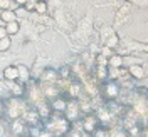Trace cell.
<instances>
[{"label": "cell", "mask_w": 148, "mask_h": 137, "mask_svg": "<svg viewBox=\"0 0 148 137\" xmlns=\"http://www.w3.org/2000/svg\"><path fill=\"white\" fill-rule=\"evenodd\" d=\"M42 127L46 129L47 132L52 137H62L67 136L73 129V122L64 117V114H57V112H52L42 124Z\"/></svg>", "instance_id": "6da1fadb"}, {"label": "cell", "mask_w": 148, "mask_h": 137, "mask_svg": "<svg viewBox=\"0 0 148 137\" xmlns=\"http://www.w3.org/2000/svg\"><path fill=\"white\" fill-rule=\"evenodd\" d=\"M29 102L24 97H10L9 101H5V115L10 120L20 119L22 114L29 109Z\"/></svg>", "instance_id": "7a4b0ae2"}, {"label": "cell", "mask_w": 148, "mask_h": 137, "mask_svg": "<svg viewBox=\"0 0 148 137\" xmlns=\"http://www.w3.org/2000/svg\"><path fill=\"white\" fill-rule=\"evenodd\" d=\"M99 95L103 97V101H116L121 97V85L118 80H104L99 84Z\"/></svg>", "instance_id": "3957f363"}, {"label": "cell", "mask_w": 148, "mask_h": 137, "mask_svg": "<svg viewBox=\"0 0 148 137\" xmlns=\"http://www.w3.org/2000/svg\"><path fill=\"white\" fill-rule=\"evenodd\" d=\"M120 35L116 34V30L114 27H110V25H106V27L101 28V45L104 47H110V49H118L120 45Z\"/></svg>", "instance_id": "277c9868"}, {"label": "cell", "mask_w": 148, "mask_h": 137, "mask_svg": "<svg viewBox=\"0 0 148 137\" xmlns=\"http://www.w3.org/2000/svg\"><path fill=\"white\" fill-rule=\"evenodd\" d=\"M64 117L69 122H73V124L83 117V110H81L79 102L76 101V99H69L67 101V105H66V110H64Z\"/></svg>", "instance_id": "5b68a950"}, {"label": "cell", "mask_w": 148, "mask_h": 137, "mask_svg": "<svg viewBox=\"0 0 148 137\" xmlns=\"http://www.w3.org/2000/svg\"><path fill=\"white\" fill-rule=\"evenodd\" d=\"M131 10H133V5H131V3H128V2H125L120 9H118V12L114 13V22H113V27L118 28V27H121V25H125V24L130 20Z\"/></svg>", "instance_id": "8992f818"}, {"label": "cell", "mask_w": 148, "mask_h": 137, "mask_svg": "<svg viewBox=\"0 0 148 137\" xmlns=\"http://www.w3.org/2000/svg\"><path fill=\"white\" fill-rule=\"evenodd\" d=\"M98 127H99V119H98V115H94V114H91V112L83 114V119H81V129H83L84 132L92 134Z\"/></svg>", "instance_id": "52a82bcc"}, {"label": "cell", "mask_w": 148, "mask_h": 137, "mask_svg": "<svg viewBox=\"0 0 148 137\" xmlns=\"http://www.w3.org/2000/svg\"><path fill=\"white\" fill-rule=\"evenodd\" d=\"M20 119L24 120L29 127H34V126H42V119H40L39 112L36 110V107H29V109L22 114V117H20Z\"/></svg>", "instance_id": "ba28073f"}, {"label": "cell", "mask_w": 148, "mask_h": 137, "mask_svg": "<svg viewBox=\"0 0 148 137\" xmlns=\"http://www.w3.org/2000/svg\"><path fill=\"white\" fill-rule=\"evenodd\" d=\"M59 79H61L59 70H56V69H52V67H46V69L40 72V75L37 77L39 82H46V84H57Z\"/></svg>", "instance_id": "9c48e42d"}, {"label": "cell", "mask_w": 148, "mask_h": 137, "mask_svg": "<svg viewBox=\"0 0 148 137\" xmlns=\"http://www.w3.org/2000/svg\"><path fill=\"white\" fill-rule=\"evenodd\" d=\"M5 82H7V89L12 94V97H24L25 95V89H27L25 84L18 82V80H5Z\"/></svg>", "instance_id": "30bf717a"}, {"label": "cell", "mask_w": 148, "mask_h": 137, "mask_svg": "<svg viewBox=\"0 0 148 137\" xmlns=\"http://www.w3.org/2000/svg\"><path fill=\"white\" fill-rule=\"evenodd\" d=\"M67 101H69V99H66L64 95L61 94V95H57V97H54V99H51V101H49V105H51L52 112H57V114H64L66 105H67Z\"/></svg>", "instance_id": "8fae6325"}, {"label": "cell", "mask_w": 148, "mask_h": 137, "mask_svg": "<svg viewBox=\"0 0 148 137\" xmlns=\"http://www.w3.org/2000/svg\"><path fill=\"white\" fill-rule=\"evenodd\" d=\"M10 130H12V134L22 137L24 134H27L29 132V126L22 119H14L12 120V124H10Z\"/></svg>", "instance_id": "7c38bea8"}, {"label": "cell", "mask_w": 148, "mask_h": 137, "mask_svg": "<svg viewBox=\"0 0 148 137\" xmlns=\"http://www.w3.org/2000/svg\"><path fill=\"white\" fill-rule=\"evenodd\" d=\"M128 69L130 75H131V79L133 80H143V79H147L145 77V70H143V64H135V65H128L126 67Z\"/></svg>", "instance_id": "4fadbf2b"}, {"label": "cell", "mask_w": 148, "mask_h": 137, "mask_svg": "<svg viewBox=\"0 0 148 137\" xmlns=\"http://www.w3.org/2000/svg\"><path fill=\"white\" fill-rule=\"evenodd\" d=\"M92 75H94V79L99 84H103L104 80H108V65H94Z\"/></svg>", "instance_id": "5bb4252c"}, {"label": "cell", "mask_w": 148, "mask_h": 137, "mask_svg": "<svg viewBox=\"0 0 148 137\" xmlns=\"http://www.w3.org/2000/svg\"><path fill=\"white\" fill-rule=\"evenodd\" d=\"M17 70H18V82L22 84H27L29 80H32V74H30V69L27 65H17Z\"/></svg>", "instance_id": "9a60e30c"}, {"label": "cell", "mask_w": 148, "mask_h": 137, "mask_svg": "<svg viewBox=\"0 0 148 137\" xmlns=\"http://www.w3.org/2000/svg\"><path fill=\"white\" fill-rule=\"evenodd\" d=\"M145 60L140 57V54H123V65H135V64H143Z\"/></svg>", "instance_id": "2e32d148"}, {"label": "cell", "mask_w": 148, "mask_h": 137, "mask_svg": "<svg viewBox=\"0 0 148 137\" xmlns=\"http://www.w3.org/2000/svg\"><path fill=\"white\" fill-rule=\"evenodd\" d=\"M3 79H5V80H17L18 79L17 65H7V67L3 69Z\"/></svg>", "instance_id": "e0dca14e"}, {"label": "cell", "mask_w": 148, "mask_h": 137, "mask_svg": "<svg viewBox=\"0 0 148 137\" xmlns=\"http://www.w3.org/2000/svg\"><path fill=\"white\" fill-rule=\"evenodd\" d=\"M108 137H131L130 132L121 126H114V127L108 129Z\"/></svg>", "instance_id": "ac0fdd59"}, {"label": "cell", "mask_w": 148, "mask_h": 137, "mask_svg": "<svg viewBox=\"0 0 148 137\" xmlns=\"http://www.w3.org/2000/svg\"><path fill=\"white\" fill-rule=\"evenodd\" d=\"M0 20L3 22V24H9V22H12V20H18L17 13H15V10H0Z\"/></svg>", "instance_id": "d6986e66"}, {"label": "cell", "mask_w": 148, "mask_h": 137, "mask_svg": "<svg viewBox=\"0 0 148 137\" xmlns=\"http://www.w3.org/2000/svg\"><path fill=\"white\" fill-rule=\"evenodd\" d=\"M108 67H123V55L120 52H113L108 57Z\"/></svg>", "instance_id": "ffe728a7"}, {"label": "cell", "mask_w": 148, "mask_h": 137, "mask_svg": "<svg viewBox=\"0 0 148 137\" xmlns=\"http://www.w3.org/2000/svg\"><path fill=\"white\" fill-rule=\"evenodd\" d=\"M5 28H7V34L9 35H15L20 32V22L18 20H12L9 24H5Z\"/></svg>", "instance_id": "44dd1931"}, {"label": "cell", "mask_w": 148, "mask_h": 137, "mask_svg": "<svg viewBox=\"0 0 148 137\" xmlns=\"http://www.w3.org/2000/svg\"><path fill=\"white\" fill-rule=\"evenodd\" d=\"M47 10H49V5H47V2H36L34 3V12H37L39 15H46Z\"/></svg>", "instance_id": "7402d4cb"}, {"label": "cell", "mask_w": 148, "mask_h": 137, "mask_svg": "<svg viewBox=\"0 0 148 137\" xmlns=\"http://www.w3.org/2000/svg\"><path fill=\"white\" fill-rule=\"evenodd\" d=\"M12 45V40H10V35L3 37V38H0V52H7Z\"/></svg>", "instance_id": "603a6c76"}, {"label": "cell", "mask_w": 148, "mask_h": 137, "mask_svg": "<svg viewBox=\"0 0 148 137\" xmlns=\"http://www.w3.org/2000/svg\"><path fill=\"white\" fill-rule=\"evenodd\" d=\"M10 3H12V0H0V10L10 9Z\"/></svg>", "instance_id": "cb8c5ba5"}, {"label": "cell", "mask_w": 148, "mask_h": 137, "mask_svg": "<svg viewBox=\"0 0 148 137\" xmlns=\"http://www.w3.org/2000/svg\"><path fill=\"white\" fill-rule=\"evenodd\" d=\"M7 92H9L7 82H5V80H0V95H2V94H7Z\"/></svg>", "instance_id": "d4e9b609"}, {"label": "cell", "mask_w": 148, "mask_h": 137, "mask_svg": "<svg viewBox=\"0 0 148 137\" xmlns=\"http://www.w3.org/2000/svg\"><path fill=\"white\" fill-rule=\"evenodd\" d=\"M5 115V102L0 99V117H3Z\"/></svg>", "instance_id": "484cf974"}, {"label": "cell", "mask_w": 148, "mask_h": 137, "mask_svg": "<svg viewBox=\"0 0 148 137\" xmlns=\"http://www.w3.org/2000/svg\"><path fill=\"white\" fill-rule=\"evenodd\" d=\"M9 34H7V28H5V25H0V38H3V37H7Z\"/></svg>", "instance_id": "4316f807"}, {"label": "cell", "mask_w": 148, "mask_h": 137, "mask_svg": "<svg viewBox=\"0 0 148 137\" xmlns=\"http://www.w3.org/2000/svg\"><path fill=\"white\" fill-rule=\"evenodd\" d=\"M143 70H145V77L148 79V60H145V62H143Z\"/></svg>", "instance_id": "83f0119b"}, {"label": "cell", "mask_w": 148, "mask_h": 137, "mask_svg": "<svg viewBox=\"0 0 148 137\" xmlns=\"http://www.w3.org/2000/svg\"><path fill=\"white\" fill-rule=\"evenodd\" d=\"M14 2H15V3H17L18 7H24V5H25V3H27L29 0H14Z\"/></svg>", "instance_id": "f1b7e54d"}, {"label": "cell", "mask_w": 148, "mask_h": 137, "mask_svg": "<svg viewBox=\"0 0 148 137\" xmlns=\"http://www.w3.org/2000/svg\"><path fill=\"white\" fill-rule=\"evenodd\" d=\"M125 2H128L131 5H141V0H125Z\"/></svg>", "instance_id": "f546056e"}, {"label": "cell", "mask_w": 148, "mask_h": 137, "mask_svg": "<svg viewBox=\"0 0 148 137\" xmlns=\"http://www.w3.org/2000/svg\"><path fill=\"white\" fill-rule=\"evenodd\" d=\"M141 7H148V0H141Z\"/></svg>", "instance_id": "4dcf8cb0"}, {"label": "cell", "mask_w": 148, "mask_h": 137, "mask_svg": "<svg viewBox=\"0 0 148 137\" xmlns=\"http://www.w3.org/2000/svg\"><path fill=\"white\" fill-rule=\"evenodd\" d=\"M22 137H36V136H32V134H24Z\"/></svg>", "instance_id": "1f68e13d"}, {"label": "cell", "mask_w": 148, "mask_h": 137, "mask_svg": "<svg viewBox=\"0 0 148 137\" xmlns=\"http://www.w3.org/2000/svg\"><path fill=\"white\" fill-rule=\"evenodd\" d=\"M32 2H34V3H36V2H42V0H32ZM44 2H47V0H44Z\"/></svg>", "instance_id": "d6a6232c"}, {"label": "cell", "mask_w": 148, "mask_h": 137, "mask_svg": "<svg viewBox=\"0 0 148 137\" xmlns=\"http://www.w3.org/2000/svg\"><path fill=\"white\" fill-rule=\"evenodd\" d=\"M147 99H148V94H147Z\"/></svg>", "instance_id": "836d02e7"}, {"label": "cell", "mask_w": 148, "mask_h": 137, "mask_svg": "<svg viewBox=\"0 0 148 137\" xmlns=\"http://www.w3.org/2000/svg\"><path fill=\"white\" fill-rule=\"evenodd\" d=\"M62 137H67V136H62Z\"/></svg>", "instance_id": "e575fe53"}, {"label": "cell", "mask_w": 148, "mask_h": 137, "mask_svg": "<svg viewBox=\"0 0 148 137\" xmlns=\"http://www.w3.org/2000/svg\"><path fill=\"white\" fill-rule=\"evenodd\" d=\"M0 137H2V136H0Z\"/></svg>", "instance_id": "d590c367"}]
</instances>
